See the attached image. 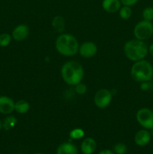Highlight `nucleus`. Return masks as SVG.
Masks as SVG:
<instances>
[{
  "instance_id": "nucleus-28",
  "label": "nucleus",
  "mask_w": 153,
  "mask_h": 154,
  "mask_svg": "<svg viewBox=\"0 0 153 154\" xmlns=\"http://www.w3.org/2000/svg\"><path fill=\"white\" fill-rule=\"evenodd\" d=\"M2 122L0 121V129H2Z\"/></svg>"
},
{
  "instance_id": "nucleus-17",
  "label": "nucleus",
  "mask_w": 153,
  "mask_h": 154,
  "mask_svg": "<svg viewBox=\"0 0 153 154\" xmlns=\"http://www.w3.org/2000/svg\"><path fill=\"white\" fill-rule=\"evenodd\" d=\"M16 120L14 117H8L4 119V122L2 123V127H4V129L5 130H8V129H11L14 126H15V124L16 123Z\"/></svg>"
},
{
  "instance_id": "nucleus-24",
  "label": "nucleus",
  "mask_w": 153,
  "mask_h": 154,
  "mask_svg": "<svg viewBox=\"0 0 153 154\" xmlns=\"http://www.w3.org/2000/svg\"><path fill=\"white\" fill-rule=\"evenodd\" d=\"M139 0H120L122 4L125 6H132L136 4Z\"/></svg>"
},
{
  "instance_id": "nucleus-18",
  "label": "nucleus",
  "mask_w": 153,
  "mask_h": 154,
  "mask_svg": "<svg viewBox=\"0 0 153 154\" xmlns=\"http://www.w3.org/2000/svg\"><path fill=\"white\" fill-rule=\"evenodd\" d=\"M132 14L131 8L130 6L124 5L122 8H120L119 9V15L120 17L123 20H128Z\"/></svg>"
},
{
  "instance_id": "nucleus-27",
  "label": "nucleus",
  "mask_w": 153,
  "mask_h": 154,
  "mask_svg": "<svg viewBox=\"0 0 153 154\" xmlns=\"http://www.w3.org/2000/svg\"><path fill=\"white\" fill-rule=\"evenodd\" d=\"M148 52H149V54L153 57V43L148 47Z\"/></svg>"
},
{
  "instance_id": "nucleus-14",
  "label": "nucleus",
  "mask_w": 153,
  "mask_h": 154,
  "mask_svg": "<svg viewBox=\"0 0 153 154\" xmlns=\"http://www.w3.org/2000/svg\"><path fill=\"white\" fill-rule=\"evenodd\" d=\"M57 154H77V149L72 143L64 142L58 147Z\"/></svg>"
},
{
  "instance_id": "nucleus-19",
  "label": "nucleus",
  "mask_w": 153,
  "mask_h": 154,
  "mask_svg": "<svg viewBox=\"0 0 153 154\" xmlns=\"http://www.w3.org/2000/svg\"><path fill=\"white\" fill-rule=\"evenodd\" d=\"M142 17L145 20H153V8L147 7L144 8L142 11Z\"/></svg>"
},
{
  "instance_id": "nucleus-22",
  "label": "nucleus",
  "mask_w": 153,
  "mask_h": 154,
  "mask_svg": "<svg viewBox=\"0 0 153 154\" xmlns=\"http://www.w3.org/2000/svg\"><path fill=\"white\" fill-rule=\"evenodd\" d=\"M114 151L116 154H124L127 152V147L125 144L118 143L114 146Z\"/></svg>"
},
{
  "instance_id": "nucleus-13",
  "label": "nucleus",
  "mask_w": 153,
  "mask_h": 154,
  "mask_svg": "<svg viewBox=\"0 0 153 154\" xmlns=\"http://www.w3.org/2000/svg\"><path fill=\"white\" fill-rule=\"evenodd\" d=\"M96 149V142L93 138H87L81 144V150L83 154H92Z\"/></svg>"
},
{
  "instance_id": "nucleus-11",
  "label": "nucleus",
  "mask_w": 153,
  "mask_h": 154,
  "mask_svg": "<svg viewBox=\"0 0 153 154\" xmlns=\"http://www.w3.org/2000/svg\"><path fill=\"white\" fill-rule=\"evenodd\" d=\"M29 29L27 26L21 24L17 26L12 32V38L16 42H22L25 40L28 35Z\"/></svg>"
},
{
  "instance_id": "nucleus-1",
  "label": "nucleus",
  "mask_w": 153,
  "mask_h": 154,
  "mask_svg": "<svg viewBox=\"0 0 153 154\" xmlns=\"http://www.w3.org/2000/svg\"><path fill=\"white\" fill-rule=\"evenodd\" d=\"M61 75L63 81L66 84L70 86H76L83 78V68L76 61L67 62L62 67Z\"/></svg>"
},
{
  "instance_id": "nucleus-26",
  "label": "nucleus",
  "mask_w": 153,
  "mask_h": 154,
  "mask_svg": "<svg viewBox=\"0 0 153 154\" xmlns=\"http://www.w3.org/2000/svg\"><path fill=\"white\" fill-rule=\"evenodd\" d=\"M98 154H114V153L110 150H102V151H100Z\"/></svg>"
},
{
  "instance_id": "nucleus-5",
  "label": "nucleus",
  "mask_w": 153,
  "mask_h": 154,
  "mask_svg": "<svg viewBox=\"0 0 153 154\" xmlns=\"http://www.w3.org/2000/svg\"><path fill=\"white\" fill-rule=\"evenodd\" d=\"M134 35L138 40L146 41L150 38L153 35V23L152 21L141 20L135 26Z\"/></svg>"
},
{
  "instance_id": "nucleus-6",
  "label": "nucleus",
  "mask_w": 153,
  "mask_h": 154,
  "mask_svg": "<svg viewBox=\"0 0 153 154\" xmlns=\"http://www.w3.org/2000/svg\"><path fill=\"white\" fill-rule=\"evenodd\" d=\"M136 118L138 123L145 129H153V111L147 108H142L137 111Z\"/></svg>"
},
{
  "instance_id": "nucleus-10",
  "label": "nucleus",
  "mask_w": 153,
  "mask_h": 154,
  "mask_svg": "<svg viewBox=\"0 0 153 154\" xmlns=\"http://www.w3.org/2000/svg\"><path fill=\"white\" fill-rule=\"evenodd\" d=\"M152 135L147 129H141L136 133L134 136V141L140 147H143L149 143Z\"/></svg>"
},
{
  "instance_id": "nucleus-30",
  "label": "nucleus",
  "mask_w": 153,
  "mask_h": 154,
  "mask_svg": "<svg viewBox=\"0 0 153 154\" xmlns=\"http://www.w3.org/2000/svg\"><path fill=\"white\" fill-rule=\"evenodd\" d=\"M35 154H44V153H35Z\"/></svg>"
},
{
  "instance_id": "nucleus-21",
  "label": "nucleus",
  "mask_w": 153,
  "mask_h": 154,
  "mask_svg": "<svg viewBox=\"0 0 153 154\" xmlns=\"http://www.w3.org/2000/svg\"><path fill=\"white\" fill-rule=\"evenodd\" d=\"M84 136V131L81 129H74L70 132V137L73 139H80Z\"/></svg>"
},
{
  "instance_id": "nucleus-12",
  "label": "nucleus",
  "mask_w": 153,
  "mask_h": 154,
  "mask_svg": "<svg viewBox=\"0 0 153 154\" xmlns=\"http://www.w3.org/2000/svg\"><path fill=\"white\" fill-rule=\"evenodd\" d=\"M121 4L120 0H103L102 7L108 13H116L119 11Z\"/></svg>"
},
{
  "instance_id": "nucleus-29",
  "label": "nucleus",
  "mask_w": 153,
  "mask_h": 154,
  "mask_svg": "<svg viewBox=\"0 0 153 154\" xmlns=\"http://www.w3.org/2000/svg\"><path fill=\"white\" fill-rule=\"evenodd\" d=\"M151 130H152V132H150V133H151V135H153V129H152Z\"/></svg>"
},
{
  "instance_id": "nucleus-8",
  "label": "nucleus",
  "mask_w": 153,
  "mask_h": 154,
  "mask_svg": "<svg viewBox=\"0 0 153 154\" xmlns=\"http://www.w3.org/2000/svg\"><path fill=\"white\" fill-rule=\"evenodd\" d=\"M98 51L97 46L92 42H87L79 47L80 54L84 58H91L94 57Z\"/></svg>"
},
{
  "instance_id": "nucleus-25",
  "label": "nucleus",
  "mask_w": 153,
  "mask_h": 154,
  "mask_svg": "<svg viewBox=\"0 0 153 154\" xmlns=\"http://www.w3.org/2000/svg\"><path fill=\"white\" fill-rule=\"evenodd\" d=\"M141 90H148L150 89V84H148V81L146 82H142L140 85Z\"/></svg>"
},
{
  "instance_id": "nucleus-9",
  "label": "nucleus",
  "mask_w": 153,
  "mask_h": 154,
  "mask_svg": "<svg viewBox=\"0 0 153 154\" xmlns=\"http://www.w3.org/2000/svg\"><path fill=\"white\" fill-rule=\"evenodd\" d=\"M15 103L8 96H0V113L2 114H9L14 111Z\"/></svg>"
},
{
  "instance_id": "nucleus-16",
  "label": "nucleus",
  "mask_w": 153,
  "mask_h": 154,
  "mask_svg": "<svg viewBox=\"0 0 153 154\" xmlns=\"http://www.w3.org/2000/svg\"><path fill=\"white\" fill-rule=\"evenodd\" d=\"M29 108V104L25 100H19L15 103L14 110L19 114H26Z\"/></svg>"
},
{
  "instance_id": "nucleus-4",
  "label": "nucleus",
  "mask_w": 153,
  "mask_h": 154,
  "mask_svg": "<svg viewBox=\"0 0 153 154\" xmlns=\"http://www.w3.org/2000/svg\"><path fill=\"white\" fill-rule=\"evenodd\" d=\"M130 75L132 78L137 82L149 81L153 78V66L146 60H139L132 66Z\"/></svg>"
},
{
  "instance_id": "nucleus-3",
  "label": "nucleus",
  "mask_w": 153,
  "mask_h": 154,
  "mask_svg": "<svg viewBox=\"0 0 153 154\" xmlns=\"http://www.w3.org/2000/svg\"><path fill=\"white\" fill-rule=\"evenodd\" d=\"M56 49L60 54L65 57H72L79 51V45L72 35L62 34L56 41Z\"/></svg>"
},
{
  "instance_id": "nucleus-7",
  "label": "nucleus",
  "mask_w": 153,
  "mask_h": 154,
  "mask_svg": "<svg viewBox=\"0 0 153 154\" xmlns=\"http://www.w3.org/2000/svg\"><path fill=\"white\" fill-rule=\"evenodd\" d=\"M112 94L106 89H100L95 93L94 102L98 108H105L110 105L112 100Z\"/></svg>"
},
{
  "instance_id": "nucleus-2",
  "label": "nucleus",
  "mask_w": 153,
  "mask_h": 154,
  "mask_svg": "<svg viewBox=\"0 0 153 154\" xmlns=\"http://www.w3.org/2000/svg\"><path fill=\"white\" fill-rule=\"evenodd\" d=\"M124 54L128 60L136 62L143 60L147 56L148 48L143 41L133 39L130 40L124 45Z\"/></svg>"
},
{
  "instance_id": "nucleus-15",
  "label": "nucleus",
  "mask_w": 153,
  "mask_h": 154,
  "mask_svg": "<svg viewBox=\"0 0 153 154\" xmlns=\"http://www.w3.org/2000/svg\"><path fill=\"white\" fill-rule=\"evenodd\" d=\"M52 26L56 32L60 33L62 32L65 27L64 19L61 16H56L52 20Z\"/></svg>"
},
{
  "instance_id": "nucleus-23",
  "label": "nucleus",
  "mask_w": 153,
  "mask_h": 154,
  "mask_svg": "<svg viewBox=\"0 0 153 154\" xmlns=\"http://www.w3.org/2000/svg\"><path fill=\"white\" fill-rule=\"evenodd\" d=\"M75 90H76V93H78L79 95H83L86 93L87 88L85 84H82L80 82L78 84H76V87H75Z\"/></svg>"
},
{
  "instance_id": "nucleus-20",
  "label": "nucleus",
  "mask_w": 153,
  "mask_h": 154,
  "mask_svg": "<svg viewBox=\"0 0 153 154\" xmlns=\"http://www.w3.org/2000/svg\"><path fill=\"white\" fill-rule=\"evenodd\" d=\"M11 42V37L8 33L0 35V47H7Z\"/></svg>"
}]
</instances>
